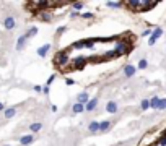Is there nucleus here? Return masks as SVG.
<instances>
[{"mask_svg":"<svg viewBox=\"0 0 166 146\" xmlns=\"http://www.w3.org/2000/svg\"><path fill=\"white\" fill-rule=\"evenodd\" d=\"M161 34H163V29H161V28H155V31L151 33L150 39H148V44H150V46H153V44L158 41V37H160Z\"/></svg>","mask_w":166,"mask_h":146,"instance_id":"4","label":"nucleus"},{"mask_svg":"<svg viewBox=\"0 0 166 146\" xmlns=\"http://www.w3.org/2000/svg\"><path fill=\"white\" fill-rule=\"evenodd\" d=\"M158 109H160V110L166 109V99H160V104H158Z\"/></svg>","mask_w":166,"mask_h":146,"instance_id":"28","label":"nucleus"},{"mask_svg":"<svg viewBox=\"0 0 166 146\" xmlns=\"http://www.w3.org/2000/svg\"><path fill=\"white\" fill-rule=\"evenodd\" d=\"M158 104H160V97H158V96H153L150 99V107H151V109H158Z\"/></svg>","mask_w":166,"mask_h":146,"instance_id":"14","label":"nucleus"},{"mask_svg":"<svg viewBox=\"0 0 166 146\" xmlns=\"http://www.w3.org/2000/svg\"><path fill=\"white\" fill-rule=\"evenodd\" d=\"M26 39H28V36H21V37H20V39H18V50L23 47V44L26 42Z\"/></svg>","mask_w":166,"mask_h":146,"instance_id":"24","label":"nucleus"},{"mask_svg":"<svg viewBox=\"0 0 166 146\" xmlns=\"http://www.w3.org/2000/svg\"><path fill=\"white\" fill-rule=\"evenodd\" d=\"M78 15H80L78 12H72V13H70V16H72V18H75V16H78Z\"/></svg>","mask_w":166,"mask_h":146,"instance_id":"37","label":"nucleus"},{"mask_svg":"<svg viewBox=\"0 0 166 146\" xmlns=\"http://www.w3.org/2000/svg\"><path fill=\"white\" fill-rule=\"evenodd\" d=\"M68 50H60L55 54V58H54V64L57 65V67H65V65L68 64Z\"/></svg>","mask_w":166,"mask_h":146,"instance_id":"1","label":"nucleus"},{"mask_svg":"<svg viewBox=\"0 0 166 146\" xmlns=\"http://www.w3.org/2000/svg\"><path fill=\"white\" fill-rule=\"evenodd\" d=\"M135 72H137V68L134 67V65H130V64H127L126 67H124V73H126V76H127V78L134 76V75H135Z\"/></svg>","mask_w":166,"mask_h":146,"instance_id":"7","label":"nucleus"},{"mask_svg":"<svg viewBox=\"0 0 166 146\" xmlns=\"http://www.w3.org/2000/svg\"><path fill=\"white\" fill-rule=\"evenodd\" d=\"M109 127H111V122L109 120H104V122H101V123H99V130H101V131H108Z\"/></svg>","mask_w":166,"mask_h":146,"instance_id":"16","label":"nucleus"},{"mask_svg":"<svg viewBox=\"0 0 166 146\" xmlns=\"http://www.w3.org/2000/svg\"><path fill=\"white\" fill-rule=\"evenodd\" d=\"M147 65H148V62L145 60V58H142V60L138 62V68H140V70H143V68H147Z\"/></svg>","mask_w":166,"mask_h":146,"instance_id":"26","label":"nucleus"},{"mask_svg":"<svg viewBox=\"0 0 166 146\" xmlns=\"http://www.w3.org/2000/svg\"><path fill=\"white\" fill-rule=\"evenodd\" d=\"M106 110H108L109 114H114L117 110V104L114 102V101H109V102L106 104Z\"/></svg>","mask_w":166,"mask_h":146,"instance_id":"11","label":"nucleus"},{"mask_svg":"<svg viewBox=\"0 0 166 146\" xmlns=\"http://www.w3.org/2000/svg\"><path fill=\"white\" fill-rule=\"evenodd\" d=\"M86 62H88V58H86V57H77V58L72 60V64H73V65H72V68H83Z\"/></svg>","mask_w":166,"mask_h":146,"instance_id":"5","label":"nucleus"},{"mask_svg":"<svg viewBox=\"0 0 166 146\" xmlns=\"http://www.w3.org/2000/svg\"><path fill=\"white\" fill-rule=\"evenodd\" d=\"M41 128H43V125L39 123V122H36V123H31V127H29V130L31 131H39Z\"/></svg>","mask_w":166,"mask_h":146,"instance_id":"20","label":"nucleus"},{"mask_svg":"<svg viewBox=\"0 0 166 146\" xmlns=\"http://www.w3.org/2000/svg\"><path fill=\"white\" fill-rule=\"evenodd\" d=\"M5 28H8V29L15 28V20H13V18H7L5 20Z\"/></svg>","mask_w":166,"mask_h":146,"instance_id":"19","label":"nucleus"},{"mask_svg":"<svg viewBox=\"0 0 166 146\" xmlns=\"http://www.w3.org/2000/svg\"><path fill=\"white\" fill-rule=\"evenodd\" d=\"M5 115H7V117H13V115H15V109H8V110L5 112Z\"/></svg>","mask_w":166,"mask_h":146,"instance_id":"32","label":"nucleus"},{"mask_svg":"<svg viewBox=\"0 0 166 146\" xmlns=\"http://www.w3.org/2000/svg\"><path fill=\"white\" fill-rule=\"evenodd\" d=\"M114 50H116L117 57H119V55H124L129 52V46H127V42H124V41H119V42L116 44V47H114Z\"/></svg>","mask_w":166,"mask_h":146,"instance_id":"2","label":"nucleus"},{"mask_svg":"<svg viewBox=\"0 0 166 146\" xmlns=\"http://www.w3.org/2000/svg\"><path fill=\"white\" fill-rule=\"evenodd\" d=\"M65 83H67V85H68V86L75 85V81H73V80H70V78H67V80H65Z\"/></svg>","mask_w":166,"mask_h":146,"instance_id":"33","label":"nucleus"},{"mask_svg":"<svg viewBox=\"0 0 166 146\" xmlns=\"http://www.w3.org/2000/svg\"><path fill=\"white\" fill-rule=\"evenodd\" d=\"M65 29H67V28H65V26H62V28H59V29H57V33H64Z\"/></svg>","mask_w":166,"mask_h":146,"instance_id":"38","label":"nucleus"},{"mask_svg":"<svg viewBox=\"0 0 166 146\" xmlns=\"http://www.w3.org/2000/svg\"><path fill=\"white\" fill-rule=\"evenodd\" d=\"M106 5H108L109 8H119V7L122 5V3H120V2H108Z\"/></svg>","mask_w":166,"mask_h":146,"instance_id":"23","label":"nucleus"},{"mask_svg":"<svg viewBox=\"0 0 166 146\" xmlns=\"http://www.w3.org/2000/svg\"><path fill=\"white\" fill-rule=\"evenodd\" d=\"M155 5H156V2H148V0H143V5H142L140 12H148V10L153 8Z\"/></svg>","mask_w":166,"mask_h":146,"instance_id":"10","label":"nucleus"},{"mask_svg":"<svg viewBox=\"0 0 166 146\" xmlns=\"http://www.w3.org/2000/svg\"><path fill=\"white\" fill-rule=\"evenodd\" d=\"M33 140H34V138L31 137V135H28V137H23V138H21V145H29V143H33Z\"/></svg>","mask_w":166,"mask_h":146,"instance_id":"21","label":"nucleus"},{"mask_svg":"<svg viewBox=\"0 0 166 146\" xmlns=\"http://www.w3.org/2000/svg\"><path fill=\"white\" fill-rule=\"evenodd\" d=\"M140 107H142V110H147V109H150V99H145V101H142Z\"/></svg>","mask_w":166,"mask_h":146,"instance_id":"22","label":"nucleus"},{"mask_svg":"<svg viewBox=\"0 0 166 146\" xmlns=\"http://www.w3.org/2000/svg\"><path fill=\"white\" fill-rule=\"evenodd\" d=\"M93 13H82V18H85V20H90V18H93Z\"/></svg>","mask_w":166,"mask_h":146,"instance_id":"31","label":"nucleus"},{"mask_svg":"<svg viewBox=\"0 0 166 146\" xmlns=\"http://www.w3.org/2000/svg\"><path fill=\"white\" fill-rule=\"evenodd\" d=\"M39 18L43 20V21H51V20H52V15H51L49 12H41Z\"/></svg>","mask_w":166,"mask_h":146,"instance_id":"15","label":"nucleus"},{"mask_svg":"<svg viewBox=\"0 0 166 146\" xmlns=\"http://www.w3.org/2000/svg\"><path fill=\"white\" fill-rule=\"evenodd\" d=\"M72 110H73V114H80V112H83V110H85V106H83V104H80V102H75L73 107H72Z\"/></svg>","mask_w":166,"mask_h":146,"instance_id":"12","label":"nucleus"},{"mask_svg":"<svg viewBox=\"0 0 166 146\" xmlns=\"http://www.w3.org/2000/svg\"><path fill=\"white\" fill-rule=\"evenodd\" d=\"M96 106H98V99H96V97H95V99H90L88 102L85 104V110H86V112H91V110L96 109Z\"/></svg>","mask_w":166,"mask_h":146,"instance_id":"6","label":"nucleus"},{"mask_svg":"<svg viewBox=\"0 0 166 146\" xmlns=\"http://www.w3.org/2000/svg\"><path fill=\"white\" fill-rule=\"evenodd\" d=\"M88 130L91 131V133H96V131L99 130V122H91V123L88 125Z\"/></svg>","mask_w":166,"mask_h":146,"instance_id":"13","label":"nucleus"},{"mask_svg":"<svg viewBox=\"0 0 166 146\" xmlns=\"http://www.w3.org/2000/svg\"><path fill=\"white\" fill-rule=\"evenodd\" d=\"M43 93H44V94H49V86H44V88H43Z\"/></svg>","mask_w":166,"mask_h":146,"instance_id":"34","label":"nucleus"},{"mask_svg":"<svg viewBox=\"0 0 166 146\" xmlns=\"http://www.w3.org/2000/svg\"><path fill=\"white\" fill-rule=\"evenodd\" d=\"M49 50H51V44H44L43 47L37 49V55H39V57H46Z\"/></svg>","mask_w":166,"mask_h":146,"instance_id":"8","label":"nucleus"},{"mask_svg":"<svg viewBox=\"0 0 166 146\" xmlns=\"http://www.w3.org/2000/svg\"><path fill=\"white\" fill-rule=\"evenodd\" d=\"M73 8H75V10H82V8H83V2H77V3H73Z\"/></svg>","mask_w":166,"mask_h":146,"instance_id":"30","label":"nucleus"},{"mask_svg":"<svg viewBox=\"0 0 166 146\" xmlns=\"http://www.w3.org/2000/svg\"><path fill=\"white\" fill-rule=\"evenodd\" d=\"M85 47L88 50H93L95 49V39H85Z\"/></svg>","mask_w":166,"mask_h":146,"instance_id":"17","label":"nucleus"},{"mask_svg":"<svg viewBox=\"0 0 166 146\" xmlns=\"http://www.w3.org/2000/svg\"><path fill=\"white\" fill-rule=\"evenodd\" d=\"M36 33H37V28H31V29L28 31V34H26V36H28V37H29V36H34Z\"/></svg>","mask_w":166,"mask_h":146,"instance_id":"29","label":"nucleus"},{"mask_svg":"<svg viewBox=\"0 0 166 146\" xmlns=\"http://www.w3.org/2000/svg\"><path fill=\"white\" fill-rule=\"evenodd\" d=\"M77 101H78V102H80V104H83V106H85V104L90 101V96H88V93H86V91L80 93V94L77 96Z\"/></svg>","mask_w":166,"mask_h":146,"instance_id":"9","label":"nucleus"},{"mask_svg":"<svg viewBox=\"0 0 166 146\" xmlns=\"http://www.w3.org/2000/svg\"><path fill=\"white\" fill-rule=\"evenodd\" d=\"M54 80H55V76H51V78H49V80H47V86H49V85H51V83H52V81H54Z\"/></svg>","mask_w":166,"mask_h":146,"instance_id":"36","label":"nucleus"},{"mask_svg":"<svg viewBox=\"0 0 166 146\" xmlns=\"http://www.w3.org/2000/svg\"><path fill=\"white\" fill-rule=\"evenodd\" d=\"M158 145H160V146H166V131H165L163 137H161L160 140H158Z\"/></svg>","mask_w":166,"mask_h":146,"instance_id":"27","label":"nucleus"},{"mask_svg":"<svg viewBox=\"0 0 166 146\" xmlns=\"http://www.w3.org/2000/svg\"><path fill=\"white\" fill-rule=\"evenodd\" d=\"M72 47H73V49H83V47H85V39H83V41H78V42H75Z\"/></svg>","mask_w":166,"mask_h":146,"instance_id":"25","label":"nucleus"},{"mask_svg":"<svg viewBox=\"0 0 166 146\" xmlns=\"http://www.w3.org/2000/svg\"><path fill=\"white\" fill-rule=\"evenodd\" d=\"M126 5L129 7L130 10H134V12H140L142 5H143V0H129Z\"/></svg>","mask_w":166,"mask_h":146,"instance_id":"3","label":"nucleus"},{"mask_svg":"<svg viewBox=\"0 0 166 146\" xmlns=\"http://www.w3.org/2000/svg\"><path fill=\"white\" fill-rule=\"evenodd\" d=\"M148 34H150V36H151L150 29H145V31H143V33H142V36H148Z\"/></svg>","mask_w":166,"mask_h":146,"instance_id":"35","label":"nucleus"},{"mask_svg":"<svg viewBox=\"0 0 166 146\" xmlns=\"http://www.w3.org/2000/svg\"><path fill=\"white\" fill-rule=\"evenodd\" d=\"M116 57H117V54H116V50H114V49H112V50H108L104 54V58H106V60H109V58H116Z\"/></svg>","mask_w":166,"mask_h":146,"instance_id":"18","label":"nucleus"}]
</instances>
